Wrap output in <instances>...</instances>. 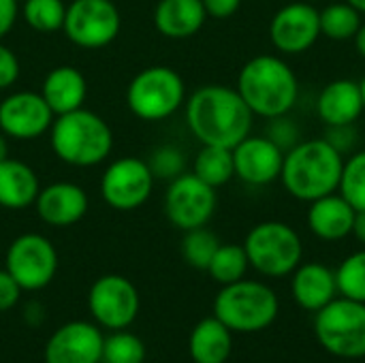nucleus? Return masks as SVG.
I'll use <instances>...</instances> for the list:
<instances>
[{
  "mask_svg": "<svg viewBox=\"0 0 365 363\" xmlns=\"http://www.w3.org/2000/svg\"><path fill=\"white\" fill-rule=\"evenodd\" d=\"M139 306L137 287L120 274L101 276L88 291V310L94 323L109 332L128 329L139 315Z\"/></svg>",
  "mask_w": 365,
  "mask_h": 363,
  "instance_id": "obj_10",
  "label": "nucleus"
},
{
  "mask_svg": "<svg viewBox=\"0 0 365 363\" xmlns=\"http://www.w3.org/2000/svg\"><path fill=\"white\" fill-rule=\"evenodd\" d=\"M357 210L336 190L308 203L306 225L323 242H342L353 233Z\"/></svg>",
  "mask_w": 365,
  "mask_h": 363,
  "instance_id": "obj_19",
  "label": "nucleus"
},
{
  "mask_svg": "<svg viewBox=\"0 0 365 363\" xmlns=\"http://www.w3.org/2000/svg\"><path fill=\"white\" fill-rule=\"evenodd\" d=\"M265 137L272 139L282 152H289L291 148H295L302 141V126L297 124L295 118H291V113L276 116V118L267 120Z\"/></svg>",
  "mask_w": 365,
  "mask_h": 363,
  "instance_id": "obj_35",
  "label": "nucleus"
},
{
  "mask_svg": "<svg viewBox=\"0 0 365 363\" xmlns=\"http://www.w3.org/2000/svg\"><path fill=\"white\" fill-rule=\"evenodd\" d=\"M248 270L250 261L244 250V244H220L214 259L207 265V274L212 276V280H216L222 287L246 278Z\"/></svg>",
  "mask_w": 365,
  "mask_h": 363,
  "instance_id": "obj_28",
  "label": "nucleus"
},
{
  "mask_svg": "<svg viewBox=\"0 0 365 363\" xmlns=\"http://www.w3.org/2000/svg\"><path fill=\"white\" fill-rule=\"evenodd\" d=\"M207 19L201 0H158L154 9L156 30L173 41L195 36Z\"/></svg>",
  "mask_w": 365,
  "mask_h": 363,
  "instance_id": "obj_22",
  "label": "nucleus"
},
{
  "mask_svg": "<svg viewBox=\"0 0 365 363\" xmlns=\"http://www.w3.org/2000/svg\"><path fill=\"white\" fill-rule=\"evenodd\" d=\"M220 246V240L214 231L205 227H197V229H190V231H184V237H182V257L184 261L195 267V270H201V272H207V265L210 261L214 259L216 250Z\"/></svg>",
  "mask_w": 365,
  "mask_h": 363,
  "instance_id": "obj_29",
  "label": "nucleus"
},
{
  "mask_svg": "<svg viewBox=\"0 0 365 363\" xmlns=\"http://www.w3.org/2000/svg\"><path fill=\"white\" fill-rule=\"evenodd\" d=\"M237 92L255 118H276L291 113L299 101V79L293 66L276 53L250 58L237 75Z\"/></svg>",
  "mask_w": 365,
  "mask_h": 363,
  "instance_id": "obj_2",
  "label": "nucleus"
},
{
  "mask_svg": "<svg viewBox=\"0 0 365 363\" xmlns=\"http://www.w3.org/2000/svg\"><path fill=\"white\" fill-rule=\"evenodd\" d=\"M361 246H365V210H359L355 214V223H353V233H351Z\"/></svg>",
  "mask_w": 365,
  "mask_h": 363,
  "instance_id": "obj_41",
  "label": "nucleus"
},
{
  "mask_svg": "<svg viewBox=\"0 0 365 363\" xmlns=\"http://www.w3.org/2000/svg\"><path fill=\"white\" fill-rule=\"evenodd\" d=\"M186 103L182 75L171 66H148L139 71L126 88L128 109L145 122H160Z\"/></svg>",
  "mask_w": 365,
  "mask_h": 363,
  "instance_id": "obj_7",
  "label": "nucleus"
},
{
  "mask_svg": "<svg viewBox=\"0 0 365 363\" xmlns=\"http://www.w3.org/2000/svg\"><path fill=\"white\" fill-rule=\"evenodd\" d=\"M338 193L357 212L365 210V150H357L344 158Z\"/></svg>",
  "mask_w": 365,
  "mask_h": 363,
  "instance_id": "obj_32",
  "label": "nucleus"
},
{
  "mask_svg": "<svg viewBox=\"0 0 365 363\" xmlns=\"http://www.w3.org/2000/svg\"><path fill=\"white\" fill-rule=\"evenodd\" d=\"M17 2H24V0H17Z\"/></svg>",
  "mask_w": 365,
  "mask_h": 363,
  "instance_id": "obj_47",
  "label": "nucleus"
},
{
  "mask_svg": "<svg viewBox=\"0 0 365 363\" xmlns=\"http://www.w3.org/2000/svg\"><path fill=\"white\" fill-rule=\"evenodd\" d=\"M353 43H355L357 53H359V56L365 60V21H361V26H359L357 34L353 36Z\"/></svg>",
  "mask_w": 365,
  "mask_h": 363,
  "instance_id": "obj_42",
  "label": "nucleus"
},
{
  "mask_svg": "<svg viewBox=\"0 0 365 363\" xmlns=\"http://www.w3.org/2000/svg\"><path fill=\"white\" fill-rule=\"evenodd\" d=\"M88 94V81L75 66H56L51 68L41 88V96L53 111V116H62L83 107Z\"/></svg>",
  "mask_w": 365,
  "mask_h": 363,
  "instance_id": "obj_23",
  "label": "nucleus"
},
{
  "mask_svg": "<svg viewBox=\"0 0 365 363\" xmlns=\"http://www.w3.org/2000/svg\"><path fill=\"white\" fill-rule=\"evenodd\" d=\"M201 2L205 6L207 17H214V19H227L235 15L242 4V0H201Z\"/></svg>",
  "mask_w": 365,
  "mask_h": 363,
  "instance_id": "obj_39",
  "label": "nucleus"
},
{
  "mask_svg": "<svg viewBox=\"0 0 365 363\" xmlns=\"http://www.w3.org/2000/svg\"><path fill=\"white\" fill-rule=\"evenodd\" d=\"M9 158V143H6V135L0 133V163Z\"/></svg>",
  "mask_w": 365,
  "mask_h": 363,
  "instance_id": "obj_43",
  "label": "nucleus"
},
{
  "mask_svg": "<svg viewBox=\"0 0 365 363\" xmlns=\"http://www.w3.org/2000/svg\"><path fill=\"white\" fill-rule=\"evenodd\" d=\"M51 150L71 167L101 165L113 148L109 124L90 109H75L58 116L51 122Z\"/></svg>",
  "mask_w": 365,
  "mask_h": 363,
  "instance_id": "obj_4",
  "label": "nucleus"
},
{
  "mask_svg": "<svg viewBox=\"0 0 365 363\" xmlns=\"http://www.w3.org/2000/svg\"><path fill=\"white\" fill-rule=\"evenodd\" d=\"M314 109L325 126L357 124V120L365 113L359 81L342 77L325 83L317 96Z\"/></svg>",
  "mask_w": 365,
  "mask_h": 363,
  "instance_id": "obj_21",
  "label": "nucleus"
},
{
  "mask_svg": "<svg viewBox=\"0 0 365 363\" xmlns=\"http://www.w3.org/2000/svg\"><path fill=\"white\" fill-rule=\"evenodd\" d=\"M19 77V60L6 45L0 43V90L11 88Z\"/></svg>",
  "mask_w": 365,
  "mask_h": 363,
  "instance_id": "obj_37",
  "label": "nucleus"
},
{
  "mask_svg": "<svg viewBox=\"0 0 365 363\" xmlns=\"http://www.w3.org/2000/svg\"><path fill=\"white\" fill-rule=\"evenodd\" d=\"M244 250L250 267L265 278L291 276L304 261L302 235L282 220H263L255 225L244 240Z\"/></svg>",
  "mask_w": 365,
  "mask_h": 363,
  "instance_id": "obj_6",
  "label": "nucleus"
},
{
  "mask_svg": "<svg viewBox=\"0 0 365 363\" xmlns=\"http://www.w3.org/2000/svg\"><path fill=\"white\" fill-rule=\"evenodd\" d=\"M344 2H349L353 9H357L361 15H365V0H344Z\"/></svg>",
  "mask_w": 365,
  "mask_h": 363,
  "instance_id": "obj_44",
  "label": "nucleus"
},
{
  "mask_svg": "<svg viewBox=\"0 0 365 363\" xmlns=\"http://www.w3.org/2000/svg\"><path fill=\"white\" fill-rule=\"evenodd\" d=\"M344 158L357 152L359 145V131L355 124H338V126H325L323 135Z\"/></svg>",
  "mask_w": 365,
  "mask_h": 363,
  "instance_id": "obj_36",
  "label": "nucleus"
},
{
  "mask_svg": "<svg viewBox=\"0 0 365 363\" xmlns=\"http://www.w3.org/2000/svg\"><path fill=\"white\" fill-rule=\"evenodd\" d=\"M122 15L111 0H73L66 4L64 34L83 49H101L115 41Z\"/></svg>",
  "mask_w": 365,
  "mask_h": 363,
  "instance_id": "obj_9",
  "label": "nucleus"
},
{
  "mask_svg": "<svg viewBox=\"0 0 365 363\" xmlns=\"http://www.w3.org/2000/svg\"><path fill=\"white\" fill-rule=\"evenodd\" d=\"M4 263L21 291H41L58 272V252L45 235L24 233L11 242Z\"/></svg>",
  "mask_w": 365,
  "mask_h": 363,
  "instance_id": "obj_11",
  "label": "nucleus"
},
{
  "mask_svg": "<svg viewBox=\"0 0 365 363\" xmlns=\"http://www.w3.org/2000/svg\"><path fill=\"white\" fill-rule=\"evenodd\" d=\"M103 332L90 321H68L45 344V363H101Z\"/></svg>",
  "mask_w": 365,
  "mask_h": 363,
  "instance_id": "obj_16",
  "label": "nucleus"
},
{
  "mask_svg": "<svg viewBox=\"0 0 365 363\" xmlns=\"http://www.w3.org/2000/svg\"><path fill=\"white\" fill-rule=\"evenodd\" d=\"M216 205V188L199 180L195 173L184 171L169 182V188L165 193V216L180 231L205 227L212 220Z\"/></svg>",
  "mask_w": 365,
  "mask_h": 363,
  "instance_id": "obj_12",
  "label": "nucleus"
},
{
  "mask_svg": "<svg viewBox=\"0 0 365 363\" xmlns=\"http://www.w3.org/2000/svg\"><path fill=\"white\" fill-rule=\"evenodd\" d=\"M359 86H361V96H364V109H365V75H364V79L359 81Z\"/></svg>",
  "mask_w": 365,
  "mask_h": 363,
  "instance_id": "obj_45",
  "label": "nucleus"
},
{
  "mask_svg": "<svg viewBox=\"0 0 365 363\" xmlns=\"http://www.w3.org/2000/svg\"><path fill=\"white\" fill-rule=\"evenodd\" d=\"M321 39V15L317 4L295 0L280 6L269 21V41L282 56H299Z\"/></svg>",
  "mask_w": 365,
  "mask_h": 363,
  "instance_id": "obj_14",
  "label": "nucleus"
},
{
  "mask_svg": "<svg viewBox=\"0 0 365 363\" xmlns=\"http://www.w3.org/2000/svg\"><path fill=\"white\" fill-rule=\"evenodd\" d=\"M38 190L41 184L30 165L15 158L0 163V208L26 210L36 201Z\"/></svg>",
  "mask_w": 365,
  "mask_h": 363,
  "instance_id": "obj_25",
  "label": "nucleus"
},
{
  "mask_svg": "<svg viewBox=\"0 0 365 363\" xmlns=\"http://www.w3.org/2000/svg\"><path fill=\"white\" fill-rule=\"evenodd\" d=\"M154 188V175L145 160L122 156L113 160L101 178V195L111 210L133 212L141 208Z\"/></svg>",
  "mask_w": 365,
  "mask_h": 363,
  "instance_id": "obj_13",
  "label": "nucleus"
},
{
  "mask_svg": "<svg viewBox=\"0 0 365 363\" xmlns=\"http://www.w3.org/2000/svg\"><path fill=\"white\" fill-rule=\"evenodd\" d=\"M188 353L195 363H227L233 353V332L214 315L205 317L188 336Z\"/></svg>",
  "mask_w": 365,
  "mask_h": 363,
  "instance_id": "obj_24",
  "label": "nucleus"
},
{
  "mask_svg": "<svg viewBox=\"0 0 365 363\" xmlns=\"http://www.w3.org/2000/svg\"><path fill=\"white\" fill-rule=\"evenodd\" d=\"M19 297H21V287L6 270H0V312L15 308Z\"/></svg>",
  "mask_w": 365,
  "mask_h": 363,
  "instance_id": "obj_38",
  "label": "nucleus"
},
{
  "mask_svg": "<svg viewBox=\"0 0 365 363\" xmlns=\"http://www.w3.org/2000/svg\"><path fill=\"white\" fill-rule=\"evenodd\" d=\"M291 297L306 312H319L338 297L336 272L319 261L299 263L291 274Z\"/></svg>",
  "mask_w": 365,
  "mask_h": 363,
  "instance_id": "obj_20",
  "label": "nucleus"
},
{
  "mask_svg": "<svg viewBox=\"0 0 365 363\" xmlns=\"http://www.w3.org/2000/svg\"><path fill=\"white\" fill-rule=\"evenodd\" d=\"M280 312L276 291L261 282L242 278L225 285L214 297V317L233 334H257L274 325Z\"/></svg>",
  "mask_w": 365,
  "mask_h": 363,
  "instance_id": "obj_5",
  "label": "nucleus"
},
{
  "mask_svg": "<svg viewBox=\"0 0 365 363\" xmlns=\"http://www.w3.org/2000/svg\"><path fill=\"white\" fill-rule=\"evenodd\" d=\"M17 19V0H0V41L6 36Z\"/></svg>",
  "mask_w": 365,
  "mask_h": 363,
  "instance_id": "obj_40",
  "label": "nucleus"
},
{
  "mask_svg": "<svg viewBox=\"0 0 365 363\" xmlns=\"http://www.w3.org/2000/svg\"><path fill=\"white\" fill-rule=\"evenodd\" d=\"M284 152L265 135H248L233 148L235 178L248 186L261 188L280 180Z\"/></svg>",
  "mask_w": 365,
  "mask_h": 363,
  "instance_id": "obj_17",
  "label": "nucleus"
},
{
  "mask_svg": "<svg viewBox=\"0 0 365 363\" xmlns=\"http://www.w3.org/2000/svg\"><path fill=\"white\" fill-rule=\"evenodd\" d=\"M34 208L43 223L64 229V227L77 225L86 216L88 195L79 184L53 182L38 190Z\"/></svg>",
  "mask_w": 365,
  "mask_h": 363,
  "instance_id": "obj_18",
  "label": "nucleus"
},
{
  "mask_svg": "<svg viewBox=\"0 0 365 363\" xmlns=\"http://www.w3.org/2000/svg\"><path fill=\"white\" fill-rule=\"evenodd\" d=\"M154 180H175L178 175H182L186 171V158H184V152L175 145H160L156 148L150 158L145 160Z\"/></svg>",
  "mask_w": 365,
  "mask_h": 363,
  "instance_id": "obj_34",
  "label": "nucleus"
},
{
  "mask_svg": "<svg viewBox=\"0 0 365 363\" xmlns=\"http://www.w3.org/2000/svg\"><path fill=\"white\" fill-rule=\"evenodd\" d=\"M344 156L325 139H302L284 152L280 182L284 190L304 203L331 195L340 186Z\"/></svg>",
  "mask_w": 365,
  "mask_h": 363,
  "instance_id": "obj_3",
  "label": "nucleus"
},
{
  "mask_svg": "<svg viewBox=\"0 0 365 363\" xmlns=\"http://www.w3.org/2000/svg\"><path fill=\"white\" fill-rule=\"evenodd\" d=\"M186 105V124L201 145L235 148L252 133L255 113L240 96L237 88L207 83L197 88Z\"/></svg>",
  "mask_w": 365,
  "mask_h": 363,
  "instance_id": "obj_1",
  "label": "nucleus"
},
{
  "mask_svg": "<svg viewBox=\"0 0 365 363\" xmlns=\"http://www.w3.org/2000/svg\"><path fill=\"white\" fill-rule=\"evenodd\" d=\"M192 173L212 188L229 184L235 178L233 150L222 145H201L192 163Z\"/></svg>",
  "mask_w": 365,
  "mask_h": 363,
  "instance_id": "obj_26",
  "label": "nucleus"
},
{
  "mask_svg": "<svg viewBox=\"0 0 365 363\" xmlns=\"http://www.w3.org/2000/svg\"><path fill=\"white\" fill-rule=\"evenodd\" d=\"M51 122L53 111L36 92H13L0 103V133L11 139H36L51 128Z\"/></svg>",
  "mask_w": 365,
  "mask_h": 363,
  "instance_id": "obj_15",
  "label": "nucleus"
},
{
  "mask_svg": "<svg viewBox=\"0 0 365 363\" xmlns=\"http://www.w3.org/2000/svg\"><path fill=\"white\" fill-rule=\"evenodd\" d=\"M306 2H310V4H317V2H321V0H306Z\"/></svg>",
  "mask_w": 365,
  "mask_h": 363,
  "instance_id": "obj_46",
  "label": "nucleus"
},
{
  "mask_svg": "<svg viewBox=\"0 0 365 363\" xmlns=\"http://www.w3.org/2000/svg\"><path fill=\"white\" fill-rule=\"evenodd\" d=\"M314 336L319 344L340 359L365 357V304L336 297L314 312Z\"/></svg>",
  "mask_w": 365,
  "mask_h": 363,
  "instance_id": "obj_8",
  "label": "nucleus"
},
{
  "mask_svg": "<svg viewBox=\"0 0 365 363\" xmlns=\"http://www.w3.org/2000/svg\"><path fill=\"white\" fill-rule=\"evenodd\" d=\"M145 362V344L139 336L118 329L103 342V359L101 363H143Z\"/></svg>",
  "mask_w": 365,
  "mask_h": 363,
  "instance_id": "obj_33",
  "label": "nucleus"
},
{
  "mask_svg": "<svg viewBox=\"0 0 365 363\" xmlns=\"http://www.w3.org/2000/svg\"><path fill=\"white\" fill-rule=\"evenodd\" d=\"M334 272L338 295L365 304V248L344 257Z\"/></svg>",
  "mask_w": 365,
  "mask_h": 363,
  "instance_id": "obj_30",
  "label": "nucleus"
},
{
  "mask_svg": "<svg viewBox=\"0 0 365 363\" xmlns=\"http://www.w3.org/2000/svg\"><path fill=\"white\" fill-rule=\"evenodd\" d=\"M24 21L36 32H56L64 26L66 4L62 0H24Z\"/></svg>",
  "mask_w": 365,
  "mask_h": 363,
  "instance_id": "obj_31",
  "label": "nucleus"
},
{
  "mask_svg": "<svg viewBox=\"0 0 365 363\" xmlns=\"http://www.w3.org/2000/svg\"><path fill=\"white\" fill-rule=\"evenodd\" d=\"M319 15H321V36H327L338 43L353 41V36L357 34L364 21L361 19L364 15L344 0L329 2L327 6L319 9Z\"/></svg>",
  "mask_w": 365,
  "mask_h": 363,
  "instance_id": "obj_27",
  "label": "nucleus"
}]
</instances>
